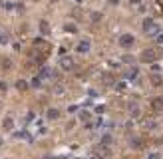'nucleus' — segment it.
Segmentation results:
<instances>
[{
	"mask_svg": "<svg viewBox=\"0 0 163 159\" xmlns=\"http://www.w3.org/2000/svg\"><path fill=\"white\" fill-rule=\"evenodd\" d=\"M34 56H36V62H44V60L48 58V54H50V46L48 44H44L42 40H36L34 42Z\"/></svg>",
	"mask_w": 163,
	"mask_h": 159,
	"instance_id": "obj_1",
	"label": "nucleus"
},
{
	"mask_svg": "<svg viewBox=\"0 0 163 159\" xmlns=\"http://www.w3.org/2000/svg\"><path fill=\"white\" fill-rule=\"evenodd\" d=\"M139 60H141L143 64H153L155 60H159V50H155V48H147V50L141 52Z\"/></svg>",
	"mask_w": 163,
	"mask_h": 159,
	"instance_id": "obj_2",
	"label": "nucleus"
},
{
	"mask_svg": "<svg viewBox=\"0 0 163 159\" xmlns=\"http://www.w3.org/2000/svg\"><path fill=\"white\" fill-rule=\"evenodd\" d=\"M143 30H145V34H149V36H155L157 32H159V26L155 24V20L147 18V20L143 22Z\"/></svg>",
	"mask_w": 163,
	"mask_h": 159,
	"instance_id": "obj_3",
	"label": "nucleus"
},
{
	"mask_svg": "<svg viewBox=\"0 0 163 159\" xmlns=\"http://www.w3.org/2000/svg\"><path fill=\"white\" fill-rule=\"evenodd\" d=\"M133 42L135 40H133L131 34H121V36H119V46H121V48H129Z\"/></svg>",
	"mask_w": 163,
	"mask_h": 159,
	"instance_id": "obj_4",
	"label": "nucleus"
},
{
	"mask_svg": "<svg viewBox=\"0 0 163 159\" xmlns=\"http://www.w3.org/2000/svg\"><path fill=\"white\" fill-rule=\"evenodd\" d=\"M151 109H153V112H163V96H159V97H155L153 102H151Z\"/></svg>",
	"mask_w": 163,
	"mask_h": 159,
	"instance_id": "obj_5",
	"label": "nucleus"
},
{
	"mask_svg": "<svg viewBox=\"0 0 163 159\" xmlns=\"http://www.w3.org/2000/svg\"><path fill=\"white\" fill-rule=\"evenodd\" d=\"M60 64H62L64 70H74V60H72V58H66V56H64L62 60H60Z\"/></svg>",
	"mask_w": 163,
	"mask_h": 159,
	"instance_id": "obj_6",
	"label": "nucleus"
},
{
	"mask_svg": "<svg viewBox=\"0 0 163 159\" xmlns=\"http://www.w3.org/2000/svg\"><path fill=\"white\" fill-rule=\"evenodd\" d=\"M2 127H4V131H12V127H14V119H12V117H4Z\"/></svg>",
	"mask_w": 163,
	"mask_h": 159,
	"instance_id": "obj_7",
	"label": "nucleus"
},
{
	"mask_svg": "<svg viewBox=\"0 0 163 159\" xmlns=\"http://www.w3.org/2000/svg\"><path fill=\"white\" fill-rule=\"evenodd\" d=\"M76 50L82 52V54H86V52L90 50V42H88V40H82V42L78 44V48H76Z\"/></svg>",
	"mask_w": 163,
	"mask_h": 159,
	"instance_id": "obj_8",
	"label": "nucleus"
},
{
	"mask_svg": "<svg viewBox=\"0 0 163 159\" xmlns=\"http://www.w3.org/2000/svg\"><path fill=\"white\" fill-rule=\"evenodd\" d=\"M0 68H2V70H10V68H12L10 58H0Z\"/></svg>",
	"mask_w": 163,
	"mask_h": 159,
	"instance_id": "obj_9",
	"label": "nucleus"
},
{
	"mask_svg": "<svg viewBox=\"0 0 163 159\" xmlns=\"http://www.w3.org/2000/svg\"><path fill=\"white\" fill-rule=\"evenodd\" d=\"M151 84H153L155 87H157V86H161V84H163V76L153 74V76H151Z\"/></svg>",
	"mask_w": 163,
	"mask_h": 159,
	"instance_id": "obj_10",
	"label": "nucleus"
},
{
	"mask_svg": "<svg viewBox=\"0 0 163 159\" xmlns=\"http://www.w3.org/2000/svg\"><path fill=\"white\" fill-rule=\"evenodd\" d=\"M40 30H42V34H44V36L50 34V26H48V22H46V20H42V22H40Z\"/></svg>",
	"mask_w": 163,
	"mask_h": 159,
	"instance_id": "obj_11",
	"label": "nucleus"
},
{
	"mask_svg": "<svg viewBox=\"0 0 163 159\" xmlns=\"http://www.w3.org/2000/svg\"><path fill=\"white\" fill-rule=\"evenodd\" d=\"M111 145V135H104V139H101V147H110Z\"/></svg>",
	"mask_w": 163,
	"mask_h": 159,
	"instance_id": "obj_12",
	"label": "nucleus"
},
{
	"mask_svg": "<svg viewBox=\"0 0 163 159\" xmlns=\"http://www.w3.org/2000/svg\"><path fill=\"white\" fill-rule=\"evenodd\" d=\"M66 32H70V34H76V32H78V28H76V24H72V22H70V24H66Z\"/></svg>",
	"mask_w": 163,
	"mask_h": 159,
	"instance_id": "obj_13",
	"label": "nucleus"
},
{
	"mask_svg": "<svg viewBox=\"0 0 163 159\" xmlns=\"http://www.w3.org/2000/svg\"><path fill=\"white\" fill-rule=\"evenodd\" d=\"M16 87H18V90H26V87H28V84H26V82L24 80H18V82H16Z\"/></svg>",
	"mask_w": 163,
	"mask_h": 159,
	"instance_id": "obj_14",
	"label": "nucleus"
},
{
	"mask_svg": "<svg viewBox=\"0 0 163 159\" xmlns=\"http://www.w3.org/2000/svg\"><path fill=\"white\" fill-rule=\"evenodd\" d=\"M58 116H60L58 109H50V112H48V119H56Z\"/></svg>",
	"mask_w": 163,
	"mask_h": 159,
	"instance_id": "obj_15",
	"label": "nucleus"
},
{
	"mask_svg": "<svg viewBox=\"0 0 163 159\" xmlns=\"http://www.w3.org/2000/svg\"><path fill=\"white\" fill-rule=\"evenodd\" d=\"M80 119H82V122H88V119H90V113H88V112H82V113H80Z\"/></svg>",
	"mask_w": 163,
	"mask_h": 159,
	"instance_id": "obj_16",
	"label": "nucleus"
},
{
	"mask_svg": "<svg viewBox=\"0 0 163 159\" xmlns=\"http://www.w3.org/2000/svg\"><path fill=\"white\" fill-rule=\"evenodd\" d=\"M6 42H8V34L0 32V44H6Z\"/></svg>",
	"mask_w": 163,
	"mask_h": 159,
	"instance_id": "obj_17",
	"label": "nucleus"
},
{
	"mask_svg": "<svg viewBox=\"0 0 163 159\" xmlns=\"http://www.w3.org/2000/svg\"><path fill=\"white\" fill-rule=\"evenodd\" d=\"M91 20H94V22H100V20H101V14H97V12H91Z\"/></svg>",
	"mask_w": 163,
	"mask_h": 159,
	"instance_id": "obj_18",
	"label": "nucleus"
},
{
	"mask_svg": "<svg viewBox=\"0 0 163 159\" xmlns=\"http://www.w3.org/2000/svg\"><path fill=\"white\" fill-rule=\"evenodd\" d=\"M121 60H123L126 64H133V56H123Z\"/></svg>",
	"mask_w": 163,
	"mask_h": 159,
	"instance_id": "obj_19",
	"label": "nucleus"
},
{
	"mask_svg": "<svg viewBox=\"0 0 163 159\" xmlns=\"http://www.w3.org/2000/svg\"><path fill=\"white\" fill-rule=\"evenodd\" d=\"M131 113H133L135 117H137V116H139V107H137V106H133V107H131Z\"/></svg>",
	"mask_w": 163,
	"mask_h": 159,
	"instance_id": "obj_20",
	"label": "nucleus"
},
{
	"mask_svg": "<svg viewBox=\"0 0 163 159\" xmlns=\"http://www.w3.org/2000/svg\"><path fill=\"white\" fill-rule=\"evenodd\" d=\"M104 78H106V84H111V82H113V78H111V76H110V74H106V76H104Z\"/></svg>",
	"mask_w": 163,
	"mask_h": 159,
	"instance_id": "obj_21",
	"label": "nucleus"
},
{
	"mask_svg": "<svg viewBox=\"0 0 163 159\" xmlns=\"http://www.w3.org/2000/svg\"><path fill=\"white\" fill-rule=\"evenodd\" d=\"M110 2H111V4H117V2H119V0H110Z\"/></svg>",
	"mask_w": 163,
	"mask_h": 159,
	"instance_id": "obj_22",
	"label": "nucleus"
},
{
	"mask_svg": "<svg viewBox=\"0 0 163 159\" xmlns=\"http://www.w3.org/2000/svg\"><path fill=\"white\" fill-rule=\"evenodd\" d=\"M159 42H161V44H163V36H159Z\"/></svg>",
	"mask_w": 163,
	"mask_h": 159,
	"instance_id": "obj_23",
	"label": "nucleus"
},
{
	"mask_svg": "<svg viewBox=\"0 0 163 159\" xmlns=\"http://www.w3.org/2000/svg\"><path fill=\"white\" fill-rule=\"evenodd\" d=\"M131 2H137V0H131Z\"/></svg>",
	"mask_w": 163,
	"mask_h": 159,
	"instance_id": "obj_24",
	"label": "nucleus"
},
{
	"mask_svg": "<svg viewBox=\"0 0 163 159\" xmlns=\"http://www.w3.org/2000/svg\"><path fill=\"white\" fill-rule=\"evenodd\" d=\"M0 107H2V103H0Z\"/></svg>",
	"mask_w": 163,
	"mask_h": 159,
	"instance_id": "obj_25",
	"label": "nucleus"
},
{
	"mask_svg": "<svg viewBox=\"0 0 163 159\" xmlns=\"http://www.w3.org/2000/svg\"><path fill=\"white\" fill-rule=\"evenodd\" d=\"M78 2H82V0H78Z\"/></svg>",
	"mask_w": 163,
	"mask_h": 159,
	"instance_id": "obj_26",
	"label": "nucleus"
}]
</instances>
